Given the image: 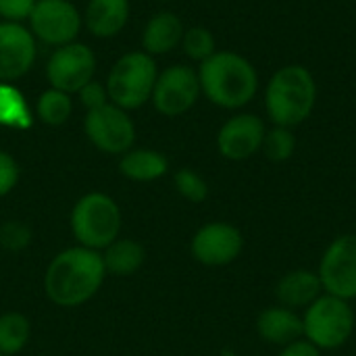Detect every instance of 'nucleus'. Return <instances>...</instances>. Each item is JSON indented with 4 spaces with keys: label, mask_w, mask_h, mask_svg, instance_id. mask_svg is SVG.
<instances>
[{
    "label": "nucleus",
    "mask_w": 356,
    "mask_h": 356,
    "mask_svg": "<svg viewBox=\"0 0 356 356\" xmlns=\"http://www.w3.org/2000/svg\"><path fill=\"white\" fill-rule=\"evenodd\" d=\"M106 277L104 263L98 250L73 246L58 252L46 273L44 292L56 307L73 309L88 302Z\"/></svg>",
    "instance_id": "1"
},
{
    "label": "nucleus",
    "mask_w": 356,
    "mask_h": 356,
    "mask_svg": "<svg viewBox=\"0 0 356 356\" xmlns=\"http://www.w3.org/2000/svg\"><path fill=\"white\" fill-rule=\"evenodd\" d=\"M202 96L225 111H242L259 94V71L240 52L217 50L198 65Z\"/></svg>",
    "instance_id": "2"
},
{
    "label": "nucleus",
    "mask_w": 356,
    "mask_h": 356,
    "mask_svg": "<svg viewBox=\"0 0 356 356\" xmlns=\"http://www.w3.org/2000/svg\"><path fill=\"white\" fill-rule=\"evenodd\" d=\"M317 79L300 63L282 65L271 73L265 83L263 104L271 125L298 127L302 125L317 106Z\"/></svg>",
    "instance_id": "3"
},
{
    "label": "nucleus",
    "mask_w": 356,
    "mask_h": 356,
    "mask_svg": "<svg viewBox=\"0 0 356 356\" xmlns=\"http://www.w3.org/2000/svg\"><path fill=\"white\" fill-rule=\"evenodd\" d=\"M159 77L154 56L144 50L125 52L115 60L106 77L108 102L123 111H136L152 98V90Z\"/></svg>",
    "instance_id": "4"
},
{
    "label": "nucleus",
    "mask_w": 356,
    "mask_h": 356,
    "mask_svg": "<svg viewBox=\"0 0 356 356\" xmlns=\"http://www.w3.org/2000/svg\"><path fill=\"white\" fill-rule=\"evenodd\" d=\"M356 315L348 300L321 294L302 313V338L323 350L342 348L355 332Z\"/></svg>",
    "instance_id": "5"
},
{
    "label": "nucleus",
    "mask_w": 356,
    "mask_h": 356,
    "mask_svg": "<svg viewBox=\"0 0 356 356\" xmlns=\"http://www.w3.org/2000/svg\"><path fill=\"white\" fill-rule=\"evenodd\" d=\"M71 232L79 246L102 252L119 238L121 209L102 192L83 194L71 211Z\"/></svg>",
    "instance_id": "6"
},
{
    "label": "nucleus",
    "mask_w": 356,
    "mask_h": 356,
    "mask_svg": "<svg viewBox=\"0 0 356 356\" xmlns=\"http://www.w3.org/2000/svg\"><path fill=\"white\" fill-rule=\"evenodd\" d=\"M83 129L88 140L106 154H125L136 142V123L127 111L106 102L86 113Z\"/></svg>",
    "instance_id": "7"
},
{
    "label": "nucleus",
    "mask_w": 356,
    "mask_h": 356,
    "mask_svg": "<svg viewBox=\"0 0 356 356\" xmlns=\"http://www.w3.org/2000/svg\"><path fill=\"white\" fill-rule=\"evenodd\" d=\"M27 21L33 38L54 48L75 42L83 25V17L71 0H35Z\"/></svg>",
    "instance_id": "8"
},
{
    "label": "nucleus",
    "mask_w": 356,
    "mask_h": 356,
    "mask_svg": "<svg viewBox=\"0 0 356 356\" xmlns=\"http://www.w3.org/2000/svg\"><path fill=\"white\" fill-rule=\"evenodd\" d=\"M317 275L323 292L342 300L356 298V234H342L321 254Z\"/></svg>",
    "instance_id": "9"
},
{
    "label": "nucleus",
    "mask_w": 356,
    "mask_h": 356,
    "mask_svg": "<svg viewBox=\"0 0 356 356\" xmlns=\"http://www.w3.org/2000/svg\"><path fill=\"white\" fill-rule=\"evenodd\" d=\"M200 96L198 71L190 65H171L159 71L150 100L161 115L179 117L186 115Z\"/></svg>",
    "instance_id": "10"
},
{
    "label": "nucleus",
    "mask_w": 356,
    "mask_h": 356,
    "mask_svg": "<svg viewBox=\"0 0 356 356\" xmlns=\"http://www.w3.org/2000/svg\"><path fill=\"white\" fill-rule=\"evenodd\" d=\"M96 73V54L90 46L71 42L54 48L46 63V79L50 88L67 94H77Z\"/></svg>",
    "instance_id": "11"
},
{
    "label": "nucleus",
    "mask_w": 356,
    "mask_h": 356,
    "mask_svg": "<svg viewBox=\"0 0 356 356\" xmlns=\"http://www.w3.org/2000/svg\"><path fill=\"white\" fill-rule=\"evenodd\" d=\"M192 257L207 267H225L244 250L242 232L225 221L204 223L190 242Z\"/></svg>",
    "instance_id": "12"
},
{
    "label": "nucleus",
    "mask_w": 356,
    "mask_h": 356,
    "mask_svg": "<svg viewBox=\"0 0 356 356\" xmlns=\"http://www.w3.org/2000/svg\"><path fill=\"white\" fill-rule=\"evenodd\" d=\"M267 123L254 113L232 115L217 131V150L223 159L240 163L252 159L263 148Z\"/></svg>",
    "instance_id": "13"
},
{
    "label": "nucleus",
    "mask_w": 356,
    "mask_h": 356,
    "mask_svg": "<svg viewBox=\"0 0 356 356\" xmlns=\"http://www.w3.org/2000/svg\"><path fill=\"white\" fill-rule=\"evenodd\" d=\"M38 54L35 38L23 23L0 21V81L23 77Z\"/></svg>",
    "instance_id": "14"
},
{
    "label": "nucleus",
    "mask_w": 356,
    "mask_h": 356,
    "mask_svg": "<svg viewBox=\"0 0 356 356\" xmlns=\"http://www.w3.org/2000/svg\"><path fill=\"white\" fill-rule=\"evenodd\" d=\"M321 294H323L321 280L317 271H311V269H292L284 273L275 286L277 302L292 311H305Z\"/></svg>",
    "instance_id": "15"
},
{
    "label": "nucleus",
    "mask_w": 356,
    "mask_h": 356,
    "mask_svg": "<svg viewBox=\"0 0 356 356\" xmlns=\"http://www.w3.org/2000/svg\"><path fill=\"white\" fill-rule=\"evenodd\" d=\"M184 21L171 13V10H161L152 15L142 31V50L150 56H161L169 54L175 48H179L181 38H184Z\"/></svg>",
    "instance_id": "16"
},
{
    "label": "nucleus",
    "mask_w": 356,
    "mask_h": 356,
    "mask_svg": "<svg viewBox=\"0 0 356 356\" xmlns=\"http://www.w3.org/2000/svg\"><path fill=\"white\" fill-rule=\"evenodd\" d=\"M257 332L267 344L284 348L302 338V315L282 305L267 307L257 317Z\"/></svg>",
    "instance_id": "17"
},
{
    "label": "nucleus",
    "mask_w": 356,
    "mask_h": 356,
    "mask_svg": "<svg viewBox=\"0 0 356 356\" xmlns=\"http://www.w3.org/2000/svg\"><path fill=\"white\" fill-rule=\"evenodd\" d=\"M129 0H90L83 13V25L96 38H115L129 19Z\"/></svg>",
    "instance_id": "18"
},
{
    "label": "nucleus",
    "mask_w": 356,
    "mask_h": 356,
    "mask_svg": "<svg viewBox=\"0 0 356 356\" xmlns=\"http://www.w3.org/2000/svg\"><path fill=\"white\" fill-rule=\"evenodd\" d=\"M119 171L131 181H156L169 171V161L163 152L150 148H131L121 154Z\"/></svg>",
    "instance_id": "19"
},
{
    "label": "nucleus",
    "mask_w": 356,
    "mask_h": 356,
    "mask_svg": "<svg viewBox=\"0 0 356 356\" xmlns=\"http://www.w3.org/2000/svg\"><path fill=\"white\" fill-rule=\"evenodd\" d=\"M102 263L106 275H117V277H127L134 275L146 259V250L140 242L136 240H115L108 244L102 252Z\"/></svg>",
    "instance_id": "20"
},
{
    "label": "nucleus",
    "mask_w": 356,
    "mask_h": 356,
    "mask_svg": "<svg viewBox=\"0 0 356 356\" xmlns=\"http://www.w3.org/2000/svg\"><path fill=\"white\" fill-rule=\"evenodd\" d=\"M0 125L25 131L33 125V113L19 88L0 81Z\"/></svg>",
    "instance_id": "21"
},
{
    "label": "nucleus",
    "mask_w": 356,
    "mask_h": 356,
    "mask_svg": "<svg viewBox=\"0 0 356 356\" xmlns=\"http://www.w3.org/2000/svg\"><path fill=\"white\" fill-rule=\"evenodd\" d=\"M73 113V98L67 92H60L56 88H48L38 96L35 102V117L50 127H58L69 121Z\"/></svg>",
    "instance_id": "22"
},
{
    "label": "nucleus",
    "mask_w": 356,
    "mask_h": 356,
    "mask_svg": "<svg viewBox=\"0 0 356 356\" xmlns=\"http://www.w3.org/2000/svg\"><path fill=\"white\" fill-rule=\"evenodd\" d=\"M31 338L29 319L21 313L0 315V355L10 356L21 353Z\"/></svg>",
    "instance_id": "23"
},
{
    "label": "nucleus",
    "mask_w": 356,
    "mask_h": 356,
    "mask_svg": "<svg viewBox=\"0 0 356 356\" xmlns=\"http://www.w3.org/2000/svg\"><path fill=\"white\" fill-rule=\"evenodd\" d=\"M179 48L190 60L200 65L217 52V40L209 27L194 25V27H186Z\"/></svg>",
    "instance_id": "24"
},
{
    "label": "nucleus",
    "mask_w": 356,
    "mask_h": 356,
    "mask_svg": "<svg viewBox=\"0 0 356 356\" xmlns=\"http://www.w3.org/2000/svg\"><path fill=\"white\" fill-rule=\"evenodd\" d=\"M261 152L271 163H286V161H290L294 156V152H296V136H294V129L282 127V125L267 127Z\"/></svg>",
    "instance_id": "25"
},
{
    "label": "nucleus",
    "mask_w": 356,
    "mask_h": 356,
    "mask_svg": "<svg viewBox=\"0 0 356 356\" xmlns=\"http://www.w3.org/2000/svg\"><path fill=\"white\" fill-rule=\"evenodd\" d=\"M175 190L181 198H186L188 202H204L209 198V184L207 179L194 171V169H179L173 177Z\"/></svg>",
    "instance_id": "26"
},
{
    "label": "nucleus",
    "mask_w": 356,
    "mask_h": 356,
    "mask_svg": "<svg viewBox=\"0 0 356 356\" xmlns=\"http://www.w3.org/2000/svg\"><path fill=\"white\" fill-rule=\"evenodd\" d=\"M31 242V229L23 221H4L0 225V246L10 252L27 248Z\"/></svg>",
    "instance_id": "27"
},
{
    "label": "nucleus",
    "mask_w": 356,
    "mask_h": 356,
    "mask_svg": "<svg viewBox=\"0 0 356 356\" xmlns=\"http://www.w3.org/2000/svg\"><path fill=\"white\" fill-rule=\"evenodd\" d=\"M17 181H19V165H17V161L8 152L0 150V198L10 194L15 190Z\"/></svg>",
    "instance_id": "28"
},
{
    "label": "nucleus",
    "mask_w": 356,
    "mask_h": 356,
    "mask_svg": "<svg viewBox=\"0 0 356 356\" xmlns=\"http://www.w3.org/2000/svg\"><path fill=\"white\" fill-rule=\"evenodd\" d=\"M77 98H79V102L86 106V111H94V108H98V106H102V104L108 102L106 86L100 83V81H96V79H92V81H88V83L77 92Z\"/></svg>",
    "instance_id": "29"
},
{
    "label": "nucleus",
    "mask_w": 356,
    "mask_h": 356,
    "mask_svg": "<svg viewBox=\"0 0 356 356\" xmlns=\"http://www.w3.org/2000/svg\"><path fill=\"white\" fill-rule=\"evenodd\" d=\"M33 4H35V0H0V17H2V21L21 23L25 19H29Z\"/></svg>",
    "instance_id": "30"
},
{
    "label": "nucleus",
    "mask_w": 356,
    "mask_h": 356,
    "mask_svg": "<svg viewBox=\"0 0 356 356\" xmlns=\"http://www.w3.org/2000/svg\"><path fill=\"white\" fill-rule=\"evenodd\" d=\"M280 356H323V355H321V350H319L317 346H313L311 342H307L305 338H300V340H296V342H292V344L284 346V348H282V353H280Z\"/></svg>",
    "instance_id": "31"
},
{
    "label": "nucleus",
    "mask_w": 356,
    "mask_h": 356,
    "mask_svg": "<svg viewBox=\"0 0 356 356\" xmlns=\"http://www.w3.org/2000/svg\"><path fill=\"white\" fill-rule=\"evenodd\" d=\"M159 2H169V0H159Z\"/></svg>",
    "instance_id": "32"
},
{
    "label": "nucleus",
    "mask_w": 356,
    "mask_h": 356,
    "mask_svg": "<svg viewBox=\"0 0 356 356\" xmlns=\"http://www.w3.org/2000/svg\"><path fill=\"white\" fill-rule=\"evenodd\" d=\"M348 2H356V0H348Z\"/></svg>",
    "instance_id": "33"
},
{
    "label": "nucleus",
    "mask_w": 356,
    "mask_h": 356,
    "mask_svg": "<svg viewBox=\"0 0 356 356\" xmlns=\"http://www.w3.org/2000/svg\"><path fill=\"white\" fill-rule=\"evenodd\" d=\"M0 356H2V355H0Z\"/></svg>",
    "instance_id": "34"
}]
</instances>
